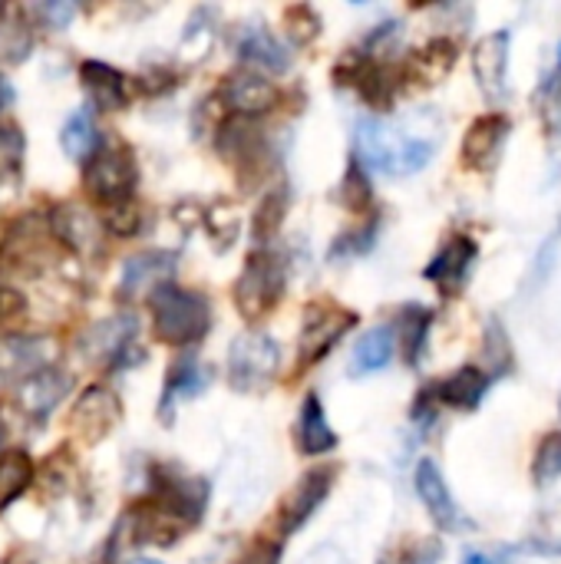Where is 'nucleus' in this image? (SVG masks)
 I'll list each match as a JSON object with an SVG mask.
<instances>
[{
	"label": "nucleus",
	"mask_w": 561,
	"mask_h": 564,
	"mask_svg": "<svg viewBox=\"0 0 561 564\" xmlns=\"http://www.w3.org/2000/svg\"><path fill=\"white\" fill-rule=\"evenodd\" d=\"M377 228H380V225H377V218H374V221H367V225H360V228L341 235L337 245L331 248V258H357V254H367V251L377 245Z\"/></svg>",
	"instance_id": "nucleus-42"
},
{
	"label": "nucleus",
	"mask_w": 561,
	"mask_h": 564,
	"mask_svg": "<svg viewBox=\"0 0 561 564\" xmlns=\"http://www.w3.org/2000/svg\"><path fill=\"white\" fill-rule=\"evenodd\" d=\"M56 344L40 334H3L0 337V390L20 387L33 373L53 367Z\"/></svg>",
	"instance_id": "nucleus-12"
},
{
	"label": "nucleus",
	"mask_w": 561,
	"mask_h": 564,
	"mask_svg": "<svg viewBox=\"0 0 561 564\" xmlns=\"http://www.w3.org/2000/svg\"><path fill=\"white\" fill-rule=\"evenodd\" d=\"M334 476H337V473H334L331 466L311 469V473L301 476V482L284 496V502L278 506V516H274V529H278L281 539L301 532V529L314 519V512L324 506V499H327L331 489H334Z\"/></svg>",
	"instance_id": "nucleus-13"
},
{
	"label": "nucleus",
	"mask_w": 561,
	"mask_h": 564,
	"mask_svg": "<svg viewBox=\"0 0 561 564\" xmlns=\"http://www.w3.org/2000/svg\"><path fill=\"white\" fill-rule=\"evenodd\" d=\"M208 383H212V373H208L205 367H198L192 357H188V360H182V364H175V367H172V373H169V380H165L162 400H159V420H162L165 426H172V420H175V406H179L182 400L198 397Z\"/></svg>",
	"instance_id": "nucleus-25"
},
{
	"label": "nucleus",
	"mask_w": 561,
	"mask_h": 564,
	"mask_svg": "<svg viewBox=\"0 0 561 564\" xmlns=\"http://www.w3.org/2000/svg\"><path fill=\"white\" fill-rule=\"evenodd\" d=\"M33 50V26L23 17V10H3L0 7V63L17 66Z\"/></svg>",
	"instance_id": "nucleus-31"
},
{
	"label": "nucleus",
	"mask_w": 561,
	"mask_h": 564,
	"mask_svg": "<svg viewBox=\"0 0 561 564\" xmlns=\"http://www.w3.org/2000/svg\"><path fill=\"white\" fill-rule=\"evenodd\" d=\"M413 486H417V496H420L427 516L433 519V525L440 532H470L473 529V522L456 506V499H453V492H450V486L443 479V469L433 459H420L417 463Z\"/></svg>",
	"instance_id": "nucleus-14"
},
{
	"label": "nucleus",
	"mask_w": 561,
	"mask_h": 564,
	"mask_svg": "<svg viewBox=\"0 0 561 564\" xmlns=\"http://www.w3.org/2000/svg\"><path fill=\"white\" fill-rule=\"evenodd\" d=\"M397 354V337H393V327L390 324H380V327H370L357 344H354V354H350V377H370L377 370H384Z\"/></svg>",
	"instance_id": "nucleus-27"
},
{
	"label": "nucleus",
	"mask_w": 561,
	"mask_h": 564,
	"mask_svg": "<svg viewBox=\"0 0 561 564\" xmlns=\"http://www.w3.org/2000/svg\"><path fill=\"white\" fill-rule=\"evenodd\" d=\"M509 132H513V122L506 112H483L479 119H473V126L463 135V165L473 172L496 169Z\"/></svg>",
	"instance_id": "nucleus-19"
},
{
	"label": "nucleus",
	"mask_w": 561,
	"mask_h": 564,
	"mask_svg": "<svg viewBox=\"0 0 561 564\" xmlns=\"http://www.w3.org/2000/svg\"><path fill=\"white\" fill-rule=\"evenodd\" d=\"M136 337H139V321L132 314H116L93 324L83 334L79 354L106 367H129L136 360Z\"/></svg>",
	"instance_id": "nucleus-11"
},
{
	"label": "nucleus",
	"mask_w": 561,
	"mask_h": 564,
	"mask_svg": "<svg viewBox=\"0 0 561 564\" xmlns=\"http://www.w3.org/2000/svg\"><path fill=\"white\" fill-rule=\"evenodd\" d=\"M430 330H433V311H430V307L410 304V307L400 311V321H397V327H393V337H400V347H403L407 364L417 367V364L423 360Z\"/></svg>",
	"instance_id": "nucleus-28"
},
{
	"label": "nucleus",
	"mask_w": 561,
	"mask_h": 564,
	"mask_svg": "<svg viewBox=\"0 0 561 564\" xmlns=\"http://www.w3.org/2000/svg\"><path fill=\"white\" fill-rule=\"evenodd\" d=\"M456 43L446 40V36H436L430 40L427 46H420L410 59H407V76L417 79L420 86H433V83H443L450 76V69L456 66Z\"/></svg>",
	"instance_id": "nucleus-26"
},
{
	"label": "nucleus",
	"mask_w": 561,
	"mask_h": 564,
	"mask_svg": "<svg viewBox=\"0 0 561 564\" xmlns=\"http://www.w3.org/2000/svg\"><path fill=\"white\" fill-rule=\"evenodd\" d=\"M532 106L542 119V129L555 139L561 132V46L555 53V63L542 73V79L536 86Z\"/></svg>",
	"instance_id": "nucleus-33"
},
{
	"label": "nucleus",
	"mask_w": 561,
	"mask_h": 564,
	"mask_svg": "<svg viewBox=\"0 0 561 564\" xmlns=\"http://www.w3.org/2000/svg\"><path fill=\"white\" fill-rule=\"evenodd\" d=\"M136 185H139L136 155L119 139L99 142V149L83 162V188H86L89 202L99 205L103 212L132 202L136 198Z\"/></svg>",
	"instance_id": "nucleus-3"
},
{
	"label": "nucleus",
	"mask_w": 561,
	"mask_h": 564,
	"mask_svg": "<svg viewBox=\"0 0 561 564\" xmlns=\"http://www.w3.org/2000/svg\"><path fill=\"white\" fill-rule=\"evenodd\" d=\"M215 149L228 165L238 169V178L245 182H255L268 172V139L255 119L225 116L215 129Z\"/></svg>",
	"instance_id": "nucleus-9"
},
{
	"label": "nucleus",
	"mask_w": 561,
	"mask_h": 564,
	"mask_svg": "<svg viewBox=\"0 0 561 564\" xmlns=\"http://www.w3.org/2000/svg\"><path fill=\"white\" fill-rule=\"evenodd\" d=\"M33 479H36V469L23 449L0 453V516L33 486Z\"/></svg>",
	"instance_id": "nucleus-29"
},
{
	"label": "nucleus",
	"mask_w": 561,
	"mask_h": 564,
	"mask_svg": "<svg viewBox=\"0 0 561 564\" xmlns=\"http://www.w3.org/2000/svg\"><path fill=\"white\" fill-rule=\"evenodd\" d=\"M215 33H218V10L212 7H198L188 23H185V33H182V56L195 66L208 56L212 43H215Z\"/></svg>",
	"instance_id": "nucleus-34"
},
{
	"label": "nucleus",
	"mask_w": 561,
	"mask_h": 564,
	"mask_svg": "<svg viewBox=\"0 0 561 564\" xmlns=\"http://www.w3.org/2000/svg\"><path fill=\"white\" fill-rule=\"evenodd\" d=\"M119 423H122L119 397L106 383H89L76 397V403L69 410V420H66V430H69L76 446L89 449V446H99L103 440H109Z\"/></svg>",
	"instance_id": "nucleus-8"
},
{
	"label": "nucleus",
	"mask_w": 561,
	"mask_h": 564,
	"mask_svg": "<svg viewBox=\"0 0 561 564\" xmlns=\"http://www.w3.org/2000/svg\"><path fill=\"white\" fill-rule=\"evenodd\" d=\"M341 202L347 212L354 215H367L374 208V185H370V172L350 155L344 178H341Z\"/></svg>",
	"instance_id": "nucleus-36"
},
{
	"label": "nucleus",
	"mask_w": 561,
	"mask_h": 564,
	"mask_svg": "<svg viewBox=\"0 0 561 564\" xmlns=\"http://www.w3.org/2000/svg\"><path fill=\"white\" fill-rule=\"evenodd\" d=\"M281 367V347L261 330H245L228 347V383L238 393H261Z\"/></svg>",
	"instance_id": "nucleus-5"
},
{
	"label": "nucleus",
	"mask_w": 561,
	"mask_h": 564,
	"mask_svg": "<svg viewBox=\"0 0 561 564\" xmlns=\"http://www.w3.org/2000/svg\"><path fill=\"white\" fill-rule=\"evenodd\" d=\"M23 149H26V139H23L20 126H13V122H3V119H0V182H7V178H17V175H20Z\"/></svg>",
	"instance_id": "nucleus-40"
},
{
	"label": "nucleus",
	"mask_w": 561,
	"mask_h": 564,
	"mask_svg": "<svg viewBox=\"0 0 561 564\" xmlns=\"http://www.w3.org/2000/svg\"><path fill=\"white\" fill-rule=\"evenodd\" d=\"M202 228L208 231V241L215 251H228L238 235H241V212L235 198H215L205 212H202Z\"/></svg>",
	"instance_id": "nucleus-30"
},
{
	"label": "nucleus",
	"mask_w": 561,
	"mask_h": 564,
	"mask_svg": "<svg viewBox=\"0 0 561 564\" xmlns=\"http://www.w3.org/2000/svg\"><path fill=\"white\" fill-rule=\"evenodd\" d=\"M46 228L50 238L76 258H89L103 248V225L89 215V208L76 202L56 205L46 218Z\"/></svg>",
	"instance_id": "nucleus-16"
},
{
	"label": "nucleus",
	"mask_w": 561,
	"mask_h": 564,
	"mask_svg": "<svg viewBox=\"0 0 561 564\" xmlns=\"http://www.w3.org/2000/svg\"><path fill=\"white\" fill-rule=\"evenodd\" d=\"M30 17H40L46 26L63 30V26L76 17V7H73V3H40V7L30 10Z\"/></svg>",
	"instance_id": "nucleus-44"
},
{
	"label": "nucleus",
	"mask_w": 561,
	"mask_h": 564,
	"mask_svg": "<svg viewBox=\"0 0 561 564\" xmlns=\"http://www.w3.org/2000/svg\"><path fill=\"white\" fill-rule=\"evenodd\" d=\"M235 564H281V542L268 539V535H258L241 549Z\"/></svg>",
	"instance_id": "nucleus-43"
},
{
	"label": "nucleus",
	"mask_w": 561,
	"mask_h": 564,
	"mask_svg": "<svg viewBox=\"0 0 561 564\" xmlns=\"http://www.w3.org/2000/svg\"><path fill=\"white\" fill-rule=\"evenodd\" d=\"M99 225H103V231H106V235H116V238H132V235L142 228V208L136 205V198H132V202H126V205L106 208Z\"/></svg>",
	"instance_id": "nucleus-41"
},
{
	"label": "nucleus",
	"mask_w": 561,
	"mask_h": 564,
	"mask_svg": "<svg viewBox=\"0 0 561 564\" xmlns=\"http://www.w3.org/2000/svg\"><path fill=\"white\" fill-rule=\"evenodd\" d=\"M284 288H288L284 258L271 248H258L248 254L241 274L235 278L231 301L248 324H258L278 307V301L284 297Z\"/></svg>",
	"instance_id": "nucleus-4"
},
{
	"label": "nucleus",
	"mask_w": 561,
	"mask_h": 564,
	"mask_svg": "<svg viewBox=\"0 0 561 564\" xmlns=\"http://www.w3.org/2000/svg\"><path fill=\"white\" fill-rule=\"evenodd\" d=\"M60 149L73 162H86L99 149V129L89 109H76L60 129Z\"/></svg>",
	"instance_id": "nucleus-32"
},
{
	"label": "nucleus",
	"mask_w": 561,
	"mask_h": 564,
	"mask_svg": "<svg viewBox=\"0 0 561 564\" xmlns=\"http://www.w3.org/2000/svg\"><path fill=\"white\" fill-rule=\"evenodd\" d=\"M13 99H17V89H13V83L0 73V116L13 106Z\"/></svg>",
	"instance_id": "nucleus-48"
},
{
	"label": "nucleus",
	"mask_w": 561,
	"mask_h": 564,
	"mask_svg": "<svg viewBox=\"0 0 561 564\" xmlns=\"http://www.w3.org/2000/svg\"><path fill=\"white\" fill-rule=\"evenodd\" d=\"M288 205H291V192H288V185H274V188H268V195L261 198V205H258V212H255V238L258 241H268V238H274L278 235V228L284 225V218H288Z\"/></svg>",
	"instance_id": "nucleus-37"
},
{
	"label": "nucleus",
	"mask_w": 561,
	"mask_h": 564,
	"mask_svg": "<svg viewBox=\"0 0 561 564\" xmlns=\"http://www.w3.org/2000/svg\"><path fill=\"white\" fill-rule=\"evenodd\" d=\"M152 334L165 347H192L212 330V301L195 288L165 284L149 297Z\"/></svg>",
	"instance_id": "nucleus-2"
},
{
	"label": "nucleus",
	"mask_w": 561,
	"mask_h": 564,
	"mask_svg": "<svg viewBox=\"0 0 561 564\" xmlns=\"http://www.w3.org/2000/svg\"><path fill=\"white\" fill-rule=\"evenodd\" d=\"M513 552L509 545H499V549H470L463 552L460 564H513Z\"/></svg>",
	"instance_id": "nucleus-46"
},
{
	"label": "nucleus",
	"mask_w": 561,
	"mask_h": 564,
	"mask_svg": "<svg viewBox=\"0 0 561 564\" xmlns=\"http://www.w3.org/2000/svg\"><path fill=\"white\" fill-rule=\"evenodd\" d=\"M215 102L228 112V116H238V119H258L265 112H271L278 102H281V89L255 73V69H235L222 79L218 86V96Z\"/></svg>",
	"instance_id": "nucleus-10"
},
{
	"label": "nucleus",
	"mask_w": 561,
	"mask_h": 564,
	"mask_svg": "<svg viewBox=\"0 0 561 564\" xmlns=\"http://www.w3.org/2000/svg\"><path fill=\"white\" fill-rule=\"evenodd\" d=\"M304 564H344V558L337 549H317V552H311V558Z\"/></svg>",
	"instance_id": "nucleus-47"
},
{
	"label": "nucleus",
	"mask_w": 561,
	"mask_h": 564,
	"mask_svg": "<svg viewBox=\"0 0 561 564\" xmlns=\"http://www.w3.org/2000/svg\"><path fill=\"white\" fill-rule=\"evenodd\" d=\"M443 145V119L433 106H417L390 119H360L354 132V159L370 172L393 178L423 172Z\"/></svg>",
	"instance_id": "nucleus-1"
},
{
	"label": "nucleus",
	"mask_w": 561,
	"mask_h": 564,
	"mask_svg": "<svg viewBox=\"0 0 561 564\" xmlns=\"http://www.w3.org/2000/svg\"><path fill=\"white\" fill-rule=\"evenodd\" d=\"M479 258V245L470 235H450L443 241V248L430 258V264L423 268V278L446 297L460 294L473 274V264Z\"/></svg>",
	"instance_id": "nucleus-15"
},
{
	"label": "nucleus",
	"mask_w": 561,
	"mask_h": 564,
	"mask_svg": "<svg viewBox=\"0 0 561 564\" xmlns=\"http://www.w3.org/2000/svg\"><path fill=\"white\" fill-rule=\"evenodd\" d=\"M526 549L546 558H561V502L542 509L526 532Z\"/></svg>",
	"instance_id": "nucleus-35"
},
{
	"label": "nucleus",
	"mask_w": 561,
	"mask_h": 564,
	"mask_svg": "<svg viewBox=\"0 0 561 564\" xmlns=\"http://www.w3.org/2000/svg\"><path fill=\"white\" fill-rule=\"evenodd\" d=\"M493 383V373L479 367H460L433 387V400L453 410H476Z\"/></svg>",
	"instance_id": "nucleus-24"
},
{
	"label": "nucleus",
	"mask_w": 561,
	"mask_h": 564,
	"mask_svg": "<svg viewBox=\"0 0 561 564\" xmlns=\"http://www.w3.org/2000/svg\"><path fill=\"white\" fill-rule=\"evenodd\" d=\"M357 324V314L334 304V301H314L304 311V324H301V337H298V367L311 370L314 364H321L344 337L347 330Z\"/></svg>",
	"instance_id": "nucleus-7"
},
{
	"label": "nucleus",
	"mask_w": 561,
	"mask_h": 564,
	"mask_svg": "<svg viewBox=\"0 0 561 564\" xmlns=\"http://www.w3.org/2000/svg\"><path fill=\"white\" fill-rule=\"evenodd\" d=\"M145 499L155 502L159 509H165L169 516H175L182 525H195L205 516L208 486H205V479H198V476H192V473H185L179 466L159 463V466H152Z\"/></svg>",
	"instance_id": "nucleus-6"
},
{
	"label": "nucleus",
	"mask_w": 561,
	"mask_h": 564,
	"mask_svg": "<svg viewBox=\"0 0 561 564\" xmlns=\"http://www.w3.org/2000/svg\"><path fill=\"white\" fill-rule=\"evenodd\" d=\"M129 564H162V562H152V558H136V562Z\"/></svg>",
	"instance_id": "nucleus-50"
},
{
	"label": "nucleus",
	"mask_w": 561,
	"mask_h": 564,
	"mask_svg": "<svg viewBox=\"0 0 561 564\" xmlns=\"http://www.w3.org/2000/svg\"><path fill=\"white\" fill-rule=\"evenodd\" d=\"M26 314V297L17 288H0V327H10Z\"/></svg>",
	"instance_id": "nucleus-45"
},
{
	"label": "nucleus",
	"mask_w": 561,
	"mask_h": 564,
	"mask_svg": "<svg viewBox=\"0 0 561 564\" xmlns=\"http://www.w3.org/2000/svg\"><path fill=\"white\" fill-rule=\"evenodd\" d=\"M69 387H73L69 373H63L60 367H46V370L33 373L30 380H23L17 387L13 403H17V410L26 420H46L63 403V397L69 393Z\"/></svg>",
	"instance_id": "nucleus-20"
},
{
	"label": "nucleus",
	"mask_w": 561,
	"mask_h": 564,
	"mask_svg": "<svg viewBox=\"0 0 561 564\" xmlns=\"http://www.w3.org/2000/svg\"><path fill=\"white\" fill-rule=\"evenodd\" d=\"M294 443L304 456H324L331 449H337V433L327 423V410L321 403L317 393H308L301 410H298V423H294Z\"/></svg>",
	"instance_id": "nucleus-22"
},
{
	"label": "nucleus",
	"mask_w": 561,
	"mask_h": 564,
	"mask_svg": "<svg viewBox=\"0 0 561 564\" xmlns=\"http://www.w3.org/2000/svg\"><path fill=\"white\" fill-rule=\"evenodd\" d=\"M0 564H36V562H33V558H30L26 552H13V555H10L7 562H0Z\"/></svg>",
	"instance_id": "nucleus-49"
},
{
	"label": "nucleus",
	"mask_w": 561,
	"mask_h": 564,
	"mask_svg": "<svg viewBox=\"0 0 561 564\" xmlns=\"http://www.w3.org/2000/svg\"><path fill=\"white\" fill-rule=\"evenodd\" d=\"M509 43H513V33L496 30V33H486L473 46V76L493 106L506 102L509 96Z\"/></svg>",
	"instance_id": "nucleus-17"
},
{
	"label": "nucleus",
	"mask_w": 561,
	"mask_h": 564,
	"mask_svg": "<svg viewBox=\"0 0 561 564\" xmlns=\"http://www.w3.org/2000/svg\"><path fill=\"white\" fill-rule=\"evenodd\" d=\"M532 479L539 489L552 486L561 479V430L549 433L539 449H536V459H532Z\"/></svg>",
	"instance_id": "nucleus-39"
},
{
	"label": "nucleus",
	"mask_w": 561,
	"mask_h": 564,
	"mask_svg": "<svg viewBox=\"0 0 561 564\" xmlns=\"http://www.w3.org/2000/svg\"><path fill=\"white\" fill-rule=\"evenodd\" d=\"M79 86L99 109H126L136 93V83L122 69H116L103 59L79 63Z\"/></svg>",
	"instance_id": "nucleus-21"
},
{
	"label": "nucleus",
	"mask_w": 561,
	"mask_h": 564,
	"mask_svg": "<svg viewBox=\"0 0 561 564\" xmlns=\"http://www.w3.org/2000/svg\"><path fill=\"white\" fill-rule=\"evenodd\" d=\"M284 26H288V36H291L294 46H311V43L321 36L324 20H321V13H317L314 7L294 3V7L284 10Z\"/></svg>",
	"instance_id": "nucleus-38"
},
{
	"label": "nucleus",
	"mask_w": 561,
	"mask_h": 564,
	"mask_svg": "<svg viewBox=\"0 0 561 564\" xmlns=\"http://www.w3.org/2000/svg\"><path fill=\"white\" fill-rule=\"evenodd\" d=\"M238 59L248 63V66H255V69H261V76L265 73H284L291 66L288 46L271 30H265L258 23H251L241 33V40H238Z\"/></svg>",
	"instance_id": "nucleus-23"
},
{
	"label": "nucleus",
	"mask_w": 561,
	"mask_h": 564,
	"mask_svg": "<svg viewBox=\"0 0 561 564\" xmlns=\"http://www.w3.org/2000/svg\"><path fill=\"white\" fill-rule=\"evenodd\" d=\"M175 274V254L172 251H139L122 264L119 274V297L122 301H139V297H152L159 288L172 284Z\"/></svg>",
	"instance_id": "nucleus-18"
}]
</instances>
